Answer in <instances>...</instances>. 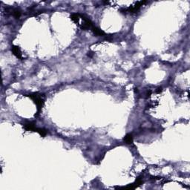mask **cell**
I'll return each mask as SVG.
<instances>
[{
    "instance_id": "6da1fadb",
    "label": "cell",
    "mask_w": 190,
    "mask_h": 190,
    "mask_svg": "<svg viewBox=\"0 0 190 190\" xmlns=\"http://www.w3.org/2000/svg\"><path fill=\"white\" fill-rule=\"evenodd\" d=\"M28 97L32 99L33 102L36 103V105L37 106V110L39 112L42 109V106L44 105V99L42 98V95L38 93H33V94H29Z\"/></svg>"
},
{
    "instance_id": "7a4b0ae2",
    "label": "cell",
    "mask_w": 190,
    "mask_h": 190,
    "mask_svg": "<svg viewBox=\"0 0 190 190\" xmlns=\"http://www.w3.org/2000/svg\"><path fill=\"white\" fill-rule=\"evenodd\" d=\"M145 3H146V2H143V1H141V2H138L134 6H131L129 7V8H127V9H125L124 12H130V13H136L137 11H139V9L140 8V7L142 6V5H143Z\"/></svg>"
},
{
    "instance_id": "3957f363",
    "label": "cell",
    "mask_w": 190,
    "mask_h": 190,
    "mask_svg": "<svg viewBox=\"0 0 190 190\" xmlns=\"http://www.w3.org/2000/svg\"><path fill=\"white\" fill-rule=\"evenodd\" d=\"M11 51L13 52V55L16 56L18 59H22V52H21V50L20 48L18 47V46H13L11 48Z\"/></svg>"
},
{
    "instance_id": "277c9868",
    "label": "cell",
    "mask_w": 190,
    "mask_h": 190,
    "mask_svg": "<svg viewBox=\"0 0 190 190\" xmlns=\"http://www.w3.org/2000/svg\"><path fill=\"white\" fill-rule=\"evenodd\" d=\"M24 129L26 131H37V128L36 127V125L33 123H28L23 125Z\"/></svg>"
},
{
    "instance_id": "5b68a950",
    "label": "cell",
    "mask_w": 190,
    "mask_h": 190,
    "mask_svg": "<svg viewBox=\"0 0 190 190\" xmlns=\"http://www.w3.org/2000/svg\"><path fill=\"white\" fill-rule=\"evenodd\" d=\"M124 141L127 143V144H131L133 142V138L131 134H128L125 136Z\"/></svg>"
},
{
    "instance_id": "8992f818",
    "label": "cell",
    "mask_w": 190,
    "mask_h": 190,
    "mask_svg": "<svg viewBox=\"0 0 190 190\" xmlns=\"http://www.w3.org/2000/svg\"><path fill=\"white\" fill-rule=\"evenodd\" d=\"M36 132L39 133L42 137H45V136H46V134H47V133H48L46 129H41V128H37V131H36Z\"/></svg>"
},
{
    "instance_id": "52a82bcc",
    "label": "cell",
    "mask_w": 190,
    "mask_h": 190,
    "mask_svg": "<svg viewBox=\"0 0 190 190\" xmlns=\"http://www.w3.org/2000/svg\"><path fill=\"white\" fill-rule=\"evenodd\" d=\"M13 14L16 18H19L20 16V15H21V13H20V11H18V10H14L13 12Z\"/></svg>"
},
{
    "instance_id": "ba28073f",
    "label": "cell",
    "mask_w": 190,
    "mask_h": 190,
    "mask_svg": "<svg viewBox=\"0 0 190 190\" xmlns=\"http://www.w3.org/2000/svg\"><path fill=\"white\" fill-rule=\"evenodd\" d=\"M162 91V88H158L157 90V93H159V92H160Z\"/></svg>"
}]
</instances>
